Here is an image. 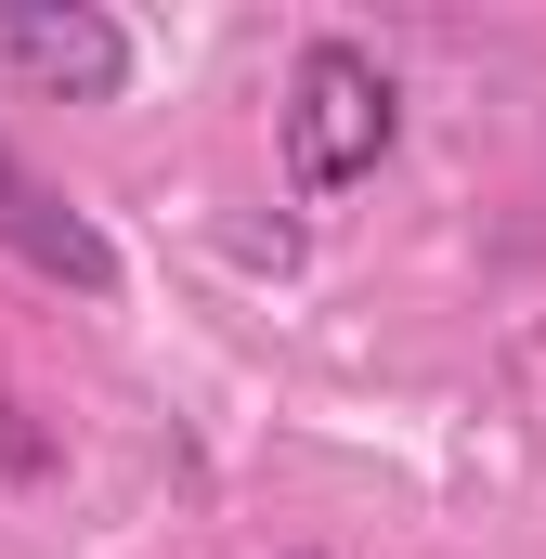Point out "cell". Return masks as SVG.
<instances>
[{
    "label": "cell",
    "mask_w": 546,
    "mask_h": 559,
    "mask_svg": "<svg viewBox=\"0 0 546 559\" xmlns=\"http://www.w3.org/2000/svg\"><path fill=\"white\" fill-rule=\"evenodd\" d=\"M404 143V92L365 39H312L299 79H286V182L299 195H352L378 156Z\"/></svg>",
    "instance_id": "6da1fadb"
},
{
    "label": "cell",
    "mask_w": 546,
    "mask_h": 559,
    "mask_svg": "<svg viewBox=\"0 0 546 559\" xmlns=\"http://www.w3.org/2000/svg\"><path fill=\"white\" fill-rule=\"evenodd\" d=\"M0 66L39 105H118L131 92V26L92 0H0Z\"/></svg>",
    "instance_id": "7a4b0ae2"
},
{
    "label": "cell",
    "mask_w": 546,
    "mask_h": 559,
    "mask_svg": "<svg viewBox=\"0 0 546 559\" xmlns=\"http://www.w3.org/2000/svg\"><path fill=\"white\" fill-rule=\"evenodd\" d=\"M0 248H13L26 274H52L66 299H118V248H105V222L66 209L26 156H0Z\"/></svg>",
    "instance_id": "3957f363"
},
{
    "label": "cell",
    "mask_w": 546,
    "mask_h": 559,
    "mask_svg": "<svg viewBox=\"0 0 546 559\" xmlns=\"http://www.w3.org/2000/svg\"><path fill=\"white\" fill-rule=\"evenodd\" d=\"M0 468H13V481H39V468H52V442L26 429V404H0Z\"/></svg>",
    "instance_id": "277c9868"
}]
</instances>
